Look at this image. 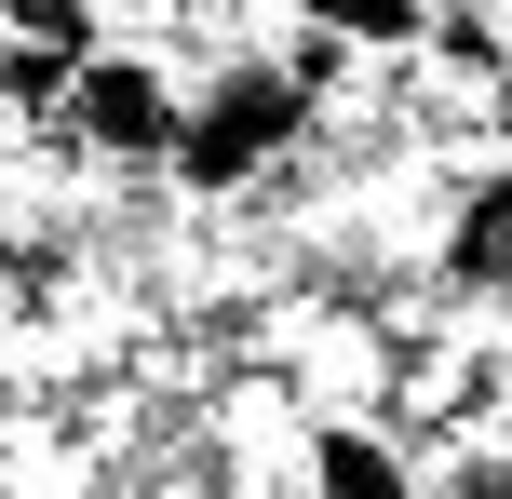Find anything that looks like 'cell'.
Masks as SVG:
<instances>
[{"instance_id": "obj_1", "label": "cell", "mask_w": 512, "mask_h": 499, "mask_svg": "<svg viewBox=\"0 0 512 499\" xmlns=\"http://www.w3.org/2000/svg\"><path fill=\"white\" fill-rule=\"evenodd\" d=\"M324 135V108L297 95V68L270 54H216V68H189V122H176V203H243V189H270L283 162Z\"/></svg>"}, {"instance_id": "obj_2", "label": "cell", "mask_w": 512, "mask_h": 499, "mask_svg": "<svg viewBox=\"0 0 512 499\" xmlns=\"http://www.w3.org/2000/svg\"><path fill=\"white\" fill-rule=\"evenodd\" d=\"M176 122H189V68L149 41H95L68 68V95H54L41 122V162L54 176H162L176 162Z\"/></svg>"}, {"instance_id": "obj_3", "label": "cell", "mask_w": 512, "mask_h": 499, "mask_svg": "<svg viewBox=\"0 0 512 499\" xmlns=\"http://www.w3.org/2000/svg\"><path fill=\"white\" fill-rule=\"evenodd\" d=\"M297 27H324V41H351V54H418L432 41V0H283Z\"/></svg>"}]
</instances>
